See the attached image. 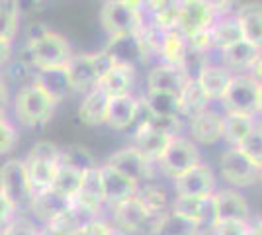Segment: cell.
I'll return each mask as SVG.
<instances>
[{"mask_svg": "<svg viewBox=\"0 0 262 235\" xmlns=\"http://www.w3.org/2000/svg\"><path fill=\"white\" fill-rule=\"evenodd\" d=\"M110 96L100 89H92L84 92L82 102L78 106V118L84 125H104L108 120Z\"/></svg>", "mask_w": 262, "mask_h": 235, "instance_id": "7402d4cb", "label": "cell"}, {"mask_svg": "<svg viewBox=\"0 0 262 235\" xmlns=\"http://www.w3.org/2000/svg\"><path fill=\"white\" fill-rule=\"evenodd\" d=\"M221 104L225 112H243L254 114L258 112V82L249 73H237L229 80V87L225 90Z\"/></svg>", "mask_w": 262, "mask_h": 235, "instance_id": "52a82bcc", "label": "cell"}, {"mask_svg": "<svg viewBox=\"0 0 262 235\" xmlns=\"http://www.w3.org/2000/svg\"><path fill=\"white\" fill-rule=\"evenodd\" d=\"M57 102L33 82L18 90L14 98V116L24 127H41L53 118Z\"/></svg>", "mask_w": 262, "mask_h": 235, "instance_id": "7a4b0ae2", "label": "cell"}, {"mask_svg": "<svg viewBox=\"0 0 262 235\" xmlns=\"http://www.w3.org/2000/svg\"><path fill=\"white\" fill-rule=\"evenodd\" d=\"M209 41H211V49H227L229 45L237 44L243 39L241 35V26L235 14H225V16H217L213 24L208 30Z\"/></svg>", "mask_w": 262, "mask_h": 235, "instance_id": "4316f807", "label": "cell"}, {"mask_svg": "<svg viewBox=\"0 0 262 235\" xmlns=\"http://www.w3.org/2000/svg\"><path fill=\"white\" fill-rule=\"evenodd\" d=\"M192 78L182 65L172 63H159L147 75V90H168L178 92L186 84V80Z\"/></svg>", "mask_w": 262, "mask_h": 235, "instance_id": "ffe728a7", "label": "cell"}, {"mask_svg": "<svg viewBox=\"0 0 262 235\" xmlns=\"http://www.w3.org/2000/svg\"><path fill=\"white\" fill-rule=\"evenodd\" d=\"M188 130H190L194 143L215 145L217 141L223 139V116L211 108H206L190 118Z\"/></svg>", "mask_w": 262, "mask_h": 235, "instance_id": "2e32d148", "label": "cell"}, {"mask_svg": "<svg viewBox=\"0 0 262 235\" xmlns=\"http://www.w3.org/2000/svg\"><path fill=\"white\" fill-rule=\"evenodd\" d=\"M77 224L71 220L69 212L61 218H57L49 224H43V227L39 229V235H75L77 233Z\"/></svg>", "mask_w": 262, "mask_h": 235, "instance_id": "60d3db41", "label": "cell"}, {"mask_svg": "<svg viewBox=\"0 0 262 235\" xmlns=\"http://www.w3.org/2000/svg\"><path fill=\"white\" fill-rule=\"evenodd\" d=\"M217 179L211 167L200 163L174 179L176 196H213Z\"/></svg>", "mask_w": 262, "mask_h": 235, "instance_id": "7c38bea8", "label": "cell"}, {"mask_svg": "<svg viewBox=\"0 0 262 235\" xmlns=\"http://www.w3.org/2000/svg\"><path fill=\"white\" fill-rule=\"evenodd\" d=\"M186 53H188V47H186L184 35L178 34L176 30L163 32V39H161V47H159V57L163 59V63L182 65Z\"/></svg>", "mask_w": 262, "mask_h": 235, "instance_id": "d590c367", "label": "cell"}, {"mask_svg": "<svg viewBox=\"0 0 262 235\" xmlns=\"http://www.w3.org/2000/svg\"><path fill=\"white\" fill-rule=\"evenodd\" d=\"M100 22L110 37L135 35L143 30L145 16L139 10L127 6L123 0H106L100 12Z\"/></svg>", "mask_w": 262, "mask_h": 235, "instance_id": "5b68a950", "label": "cell"}, {"mask_svg": "<svg viewBox=\"0 0 262 235\" xmlns=\"http://www.w3.org/2000/svg\"><path fill=\"white\" fill-rule=\"evenodd\" d=\"M100 179H102L104 198H106L108 206H114L118 202H123L131 196H135L137 188H139V182H135L127 175H123L118 168L110 167V165L100 167Z\"/></svg>", "mask_w": 262, "mask_h": 235, "instance_id": "e0dca14e", "label": "cell"}, {"mask_svg": "<svg viewBox=\"0 0 262 235\" xmlns=\"http://www.w3.org/2000/svg\"><path fill=\"white\" fill-rule=\"evenodd\" d=\"M147 227H149L151 235H196L202 225L186 220L172 210H166L159 216L149 218Z\"/></svg>", "mask_w": 262, "mask_h": 235, "instance_id": "cb8c5ba5", "label": "cell"}, {"mask_svg": "<svg viewBox=\"0 0 262 235\" xmlns=\"http://www.w3.org/2000/svg\"><path fill=\"white\" fill-rule=\"evenodd\" d=\"M170 210L186 220L202 225L211 213V196H176Z\"/></svg>", "mask_w": 262, "mask_h": 235, "instance_id": "f1b7e54d", "label": "cell"}, {"mask_svg": "<svg viewBox=\"0 0 262 235\" xmlns=\"http://www.w3.org/2000/svg\"><path fill=\"white\" fill-rule=\"evenodd\" d=\"M237 149H239L241 153L247 157L256 168L262 167V123H256V125H254V130L243 139V143H241Z\"/></svg>", "mask_w": 262, "mask_h": 235, "instance_id": "f35d334b", "label": "cell"}, {"mask_svg": "<svg viewBox=\"0 0 262 235\" xmlns=\"http://www.w3.org/2000/svg\"><path fill=\"white\" fill-rule=\"evenodd\" d=\"M178 100H180V114L188 116V118H192L194 114L206 110L209 106V102H211L194 77L188 78L184 87L178 90Z\"/></svg>", "mask_w": 262, "mask_h": 235, "instance_id": "1f68e13d", "label": "cell"}, {"mask_svg": "<svg viewBox=\"0 0 262 235\" xmlns=\"http://www.w3.org/2000/svg\"><path fill=\"white\" fill-rule=\"evenodd\" d=\"M145 104L149 106V110L153 116H174L180 118V100H178V92H168V90H147V94L143 96Z\"/></svg>", "mask_w": 262, "mask_h": 235, "instance_id": "836d02e7", "label": "cell"}, {"mask_svg": "<svg viewBox=\"0 0 262 235\" xmlns=\"http://www.w3.org/2000/svg\"><path fill=\"white\" fill-rule=\"evenodd\" d=\"M37 235H39V231H37Z\"/></svg>", "mask_w": 262, "mask_h": 235, "instance_id": "91938a15", "label": "cell"}, {"mask_svg": "<svg viewBox=\"0 0 262 235\" xmlns=\"http://www.w3.org/2000/svg\"><path fill=\"white\" fill-rule=\"evenodd\" d=\"M231 77H233V73L223 65H206L200 69V73L194 78L200 82V87L204 89L209 100L219 102L229 87Z\"/></svg>", "mask_w": 262, "mask_h": 235, "instance_id": "484cf974", "label": "cell"}, {"mask_svg": "<svg viewBox=\"0 0 262 235\" xmlns=\"http://www.w3.org/2000/svg\"><path fill=\"white\" fill-rule=\"evenodd\" d=\"M24 165L28 170L33 194L47 190L53 186L57 168L61 165V147L49 141H39L30 149V153L24 159Z\"/></svg>", "mask_w": 262, "mask_h": 235, "instance_id": "3957f363", "label": "cell"}, {"mask_svg": "<svg viewBox=\"0 0 262 235\" xmlns=\"http://www.w3.org/2000/svg\"><path fill=\"white\" fill-rule=\"evenodd\" d=\"M104 51L108 53L114 63H125V65H133L135 67V63L145 61V53H143V44L139 34L110 37V41L104 47Z\"/></svg>", "mask_w": 262, "mask_h": 235, "instance_id": "44dd1931", "label": "cell"}, {"mask_svg": "<svg viewBox=\"0 0 262 235\" xmlns=\"http://www.w3.org/2000/svg\"><path fill=\"white\" fill-rule=\"evenodd\" d=\"M112 208V220H114V227L120 233H135L141 231L143 227L149 224V213L143 208V204L137 200V196H131L127 200L118 202Z\"/></svg>", "mask_w": 262, "mask_h": 235, "instance_id": "5bb4252c", "label": "cell"}, {"mask_svg": "<svg viewBox=\"0 0 262 235\" xmlns=\"http://www.w3.org/2000/svg\"><path fill=\"white\" fill-rule=\"evenodd\" d=\"M32 2H35V4H37V2H41V0H32Z\"/></svg>", "mask_w": 262, "mask_h": 235, "instance_id": "6f0895ef", "label": "cell"}, {"mask_svg": "<svg viewBox=\"0 0 262 235\" xmlns=\"http://www.w3.org/2000/svg\"><path fill=\"white\" fill-rule=\"evenodd\" d=\"M137 104L139 100H135L133 96H116L110 98L108 106V123L112 130L116 132H125L133 127L135 123V116H137Z\"/></svg>", "mask_w": 262, "mask_h": 235, "instance_id": "83f0119b", "label": "cell"}, {"mask_svg": "<svg viewBox=\"0 0 262 235\" xmlns=\"http://www.w3.org/2000/svg\"><path fill=\"white\" fill-rule=\"evenodd\" d=\"M10 57H12V44H8V41H2V39H0V69L8 65Z\"/></svg>", "mask_w": 262, "mask_h": 235, "instance_id": "681fc988", "label": "cell"}, {"mask_svg": "<svg viewBox=\"0 0 262 235\" xmlns=\"http://www.w3.org/2000/svg\"><path fill=\"white\" fill-rule=\"evenodd\" d=\"M260 53V49H256L254 45H251L249 41L241 39L237 44L229 45L227 49L221 51V61L223 67H227L229 71H249L252 65V61L256 59V55Z\"/></svg>", "mask_w": 262, "mask_h": 235, "instance_id": "4dcf8cb0", "label": "cell"}, {"mask_svg": "<svg viewBox=\"0 0 262 235\" xmlns=\"http://www.w3.org/2000/svg\"><path fill=\"white\" fill-rule=\"evenodd\" d=\"M219 173L225 182L237 188L252 186L258 180V168L252 165L237 147H229L219 157Z\"/></svg>", "mask_w": 262, "mask_h": 235, "instance_id": "9c48e42d", "label": "cell"}, {"mask_svg": "<svg viewBox=\"0 0 262 235\" xmlns=\"http://www.w3.org/2000/svg\"><path fill=\"white\" fill-rule=\"evenodd\" d=\"M133 84H135V67L125 63H112L96 82V89L106 92L110 98H116V96H131Z\"/></svg>", "mask_w": 262, "mask_h": 235, "instance_id": "ac0fdd59", "label": "cell"}, {"mask_svg": "<svg viewBox=\"0 0 262 235\" xmlns=\"http://www.w3.org/2000/svg\"><path fill=\"white\" fill-rule=\"evenodd\" d=\"M69 208H71V198H67L65 194L53 190V188L35 192L28 204V210L41 224H49L57 218L65 216L69 212Z\"/></svg>", "mask_w": 262, "mask_h": 235, "instance_id": "9a60e30c", "label": "cell"}, {"mask_svg": "<svg viewBox=\"0 0 262 235\" xmlns=\"http://www.w3.org/2000/svg\"><path fill=\"white\" fill-rule=\"evenodd\" d=\"M200 163H202V155H200V149H198L196 143L188 137L176 135L170 139L164 155L159 159L157 165L163 170L164 177L174 180L176 177L184 175L186 170H190Z\"/></svg>", "mask_w": 262, "mask_h": 235, "instance_id": "8992f818", "label": "cell"}, {"mask_svg": "<svg viewBox=\"0 0 262 235\" xmlns=\"http://www.w3.org/2000/svg\"><path fill=\"white\" fill-rule=\"evenodd\" d=\"M245 41L262 51V2H247L235 12Z\"/></svg>", "mask_w": 262, "mask_h": 235, "instance_id": "603a6c76", "label": "cell"}, {"mask_svg": "<svg viewBox=\"0 0 262 235\" xmlns=\"http://www.w3.org/2000/svg\"><path fill=\"white\" fill-rule=\"evenodd\" d=\"M14 218H18V208L0 192V233L6 229V225L10 224Z\"/></svg>", "mask_w": 262, "mask_h": 235, "instance_id": "bcb514c9", "label": "cell"}, {"mask_svg": "<svg viewBox=\"0 0 262 235\" xmlns=\"http://www.w3.org/2000/svg\"><path fill=\"white\" fill-rule=\"evenodd\" d=\"M112 63L114 61L104 49L98 53L73 55L65 65L73 92H88V90L96 89V82L108 71Z\"/></svg>", "mask_w": 262, "mask_h": 235, "instance_id": "277c9868", "label": "cell"}, {"mask_svg": "<svg viewBox=\"0 0 262 235\" xmlns=\"http://www.w3.org/2000/svg\"><path fill=\"white\" fill-rule=\"evenodd\" d=\"M32 82L35 87L43 90L47 96H51L57 104L65 98L67 94L73 92L71 80H69V73L67 67H47V69H35Z\"/></svg>", "mask_w": 262, "mask_h": 235, "instance_id": "d6986e66", "label": "cell"}, {"mask_svg": "<svg viewBox=\"0 0 262 235\" xmlns=\"http://www.w3.org/2000/svg\"><path fill=\"white\" fill-rule=\"evenodd\" d=\"M247 235H252V233H251V231H249V233H247Z\"/></svg>", "mask_w": 262, "mask_h": 235, "instance_id": "680465c9", "label": "cell"}, {"mask_svg": "<svg viewBox=\"0 0 262 235\" xmlns=\"http://www.w3.org/2000/svg\"><path fill=\"white\" fill-rule=\"evenodd\" d=\"M256 125L252 114L243 112H225L223 116V139L231 147H239L243 139L251 134Z\"/></svg>", "mask_w": 262, "mask_h": 235, "instance_id": "f546056e", "label": "cell"}, {"mask_svg": "<svg viewBox=\"0 0 262 235\" xmlns=\"http://www.w3.org/2000/svg\"><path fill=\"white\" fill-rule=\"evenodd\" d=\"M249 222L243 220H217L211 222V235H247Z\"/></svg>", "mask_w": 262, "mask_h": 235, "instance_id": "b9f144b4", "label": "cell"}, {"mask_svg": "<svg viewBox=\"0 0 262 235\" xmlns=\"http://www.w3.org/2000/svg\"><path fill=\"white\" fill-rule=\"evenodd\" d=\"M106 165L118 168L120 173L127 175L129 179H133L139 184L147 182V180H153L155 177V163H151L147 157L139 153L133 145L123 147L120 151H116L114 155H110Z\"/></svg>", "mask_w": 262, "mask_h": 235, "instance_id": "8fae6325", "label": "cell"}, {"mask_svg": "<svg viewBox=\"0 0 262 235\" xmlns=\"http://www.w3.org/2000/svg\"><path fill=\"white\" fill-rule=\"evenodd\" d=\"M22 2L20 0H0V39L14 44L20 32Z\"/></svg>", "mask_w": 262, "mask_h": 235, "instance_id": "d6a6232c", "label": "cell"}, {"mask_svg": "<svg viewBox=\"0 0 262 235\" xmlns=\"http://www.w3.org/2000/svg\"><path fill=\"white\" fill-rule=\"evenodd\" d=\"M61 163H63V165H69V167H73V168H78V170H82V173L98 167L94 155L88 151L86 147H82V145L63 147V149H61Z\"/></svg>", "mask_w": 262, "mask_h": 235, "instance_id": "74e56055", "label": "cell"}, {"mask_svg": "<svg viewBox=\"0 0 262 235\" xmlns=\"http://www.w3.org/2000/svg\"><path fill=\"white\" fill-rule=\"evenodd\" d=\"M82 179H84V173H82V170L61 163L59 168H57V175H55L53 186H51V188L57 192H61V194H65L67 198L73 200V198L77 196V192L80 190Z\"/></svg>", "mask_w": 262, "mask_h": 235, "instance_id": "8d00e7d4", "label": "cell"}, {"mask_svg": "<svg viewBox=\"0 0 262 235\" xmlns=\"http://www.w3.org/2000/svg\"><path fill=\"white\" fill-rule=\"evenodd\" d=\"M247 73H249V75H251V77L254 78L258 84H260V82H262V51L258 53V55H256V59L252 61L251 69H249Z\"/></svg>", "mask_w": 262, "mask_h": 235, "instance_id": "c3c4849f", "label": "cell"}, {"mask_svg": "<svg viewBox=\"0 0 262 235\" xmlns=\"http://www.w3.org/2000/svg\"><path fill=\"white\" fill-rule=\"evenodd\" d=\"M135 196H137V200L141 202L143 208L147 210V213L151 218L166 212V208H168V194H166V190H164L163 186H159L155 182L139 184Z\"/></svg>", "mask_w": 262, "mask_h": 235, "instance_id": "e575fe53", "label": "cell"}, {"mask_svg": "<svg viewBox=\"0 0 262 235\" xmlns=\"http://www.w3.org/2000/svg\"><path fill=\"white\" fill-rule=\"evenodd\" d=\"M18 130L14 127V123L6 118V112L0 114V155L10 153L14 147L18 145Z\"/></svg>", "mask_w": 262, "mask_h": 235, "instance_id": "ab89813d", "label": "cell"}, {"mask_svg": "<svg viewBox=\"0 0 262 235\" xmlns=\"http://www.w3.org/2000/svg\"><path fill=\"white\" fill-rule=\"evenodd\" d=\"M114 235H125V233H120V231H116V233H114Z\"/></svg>", "mask_w": 262, "mask_h": 235, "instance_id": "9f6ffc18", "label": "cell"}, {"mask_svg": "<svg viewBox=\"0 0 262 235\" xmlns=\"http://www.w3.org/2000/svg\"><path fill=\"white\" fill-rule=\"evenodd\" d=\"M258 112H262V82L258 84Z\"/></svg>", "mask_w": 262, "mask_h": 235, "instance_id": "f5cc1de1", "label": "cell"}, {"mask_svg": "<svg viewBox=\"0 0 262 235\" xmlns=\"http://www.w3.org/2000/svg\"><path fill=\"white\" fill-rule=\"evenodd\" d=\"M249 231H251L252 235H262V216L260 218H254V220H251L249 222Z\"/></svg>", "mask_w": 262, "mask_h": 235, "instance_id": "816d5d0a", "label": "cell"}, {"mask_svg": "<svg viewBox=\"0 0 262 235\" xmlns=\"http://www.w3.org/2000/svg\"><path fill=\"white\" fill-rule=\"evenodd\" d=\"M170 139H172V135L163 134V132L153 130V127L147 125V127H141V130H135L133 147L147 157L151 163H159V159L164 155Z\"/></svg>", "mask_w": 262, "mask_h": 235, "instance_id": "d4e9b609", "label": "cell"}, {"mask_svg": "<svg viewBox=\"0 0 262 235\" xmlns=\"http://www.w3.org/2000/svg\"><path fill=\"white\" fill-rule=\"evenodd\" d=\"M258 180H260V182H262V167L258 168Z\"/></svg>", "mask_w": 262, "mask_h": 235, "instance_id": "11a10c76", "label": "cell"}, {"mask_svg": "<svg viewBox=\"0 0 262 235\" xmlns=\"http://www.w3.org/2000/svg\"><path fill=\"white\" fill-rule=\"evenodd\" d=\"M0 192L8 198V200L20 210L28 208V204L32 200L33 190L30 179H28V170L24 165V159H10L0 167Z\"/></svg>", "mask_w": 262, "mask_h": 235, "instance_id": "ba28073f", "label": "cell"}, {"mask_svg": "<svg viewBox=\"0 0 262 235\" xmlns=\"http://www.w3.org/2000/svg\"><path fill=\"white\" fill-rule=\"evenodd\" d=\"M211 222L217 220H243L251 222V206L245 196L233 188H221L211 196Z\"/></svg>", "mask_w": 262, "mask_h": 235, "instance_id": "4fadbf2b", "label": "cell"}, {"mask_svg": "<svg viewBox=\"0 0 262 235\" xmlns=\"http://www.w3.org/2000/svg\"><path fill=\"white\" fill-rule=\"evenodd\" d=\"M176 6H178L176 32L184 37L209 30V26L217 18L213 10L202 0H178Z\"/></svg>", "mask_w": 262, "mask_h": 235, "instance_id": "30bf717a", "label": "cell"}, {"mask_svg": "<svg viewBox=\"0 0 262 235\" xmlns=\"http://www.w3.org/2000/svg\"><path fill=\"white\" fill-rule=\"evenodd\" d=\"M73 57L71 44L67 37L49 30L43 24H33L28 32L26 61L33 69L63 67Z\"/></svg>", "mask_w": 262, "mask_h": 235, "instance_id": "6da1fadb", "label": "cell"}, {"mask_svg": "<svg viewBox=\"0 0 262 235\" xmlns=\"http://www.w3.org/2000/svg\"><path fill=\"white\" fill-rule=\"evenodd\" d=\"M196 235H211V231H209V233H208V231H204V229H200V231H198Z\"/></svg>", "mask_w": 262, "mask_h": 235, "instance_id": "db71d44e", "label": "cell"}, {"mask_svg": "<svg viewBox=\"0 0 262 235\" xmlns=\"http://www.w3.org/2000/svg\"><path fill=\"white\" fill-rule=\"evenodd\" d=\"M8 100H10L8 82H6V78L0 75V108H4V110H6V106H8Z\"/></svg>", "mask_w": 262, "mask_h": 235, "instance_id": "f907efd6", "label": "cell"}, {"mask_svg": "<svg viewBox=\"0 0 262 235\" xmlns=\"http://www.w3.org/2000/svg\"><path fill=\"white\" fill-rule=\"evenodd\" d=\"M37 227L26 218H14L0 235H37Z\"/></svg>", "mask_w": 262, "mask_h": 235, "instance_id": "f6af8a7d", "label": "cell"}, {"mask_svg": "<svg viewBox=\"0 0 262 235\" xmlns=\"http://www.w3.org/2000/svg\"><path fill=\"white\" fill-rule=\"evenodd\" d=\"M114 233H116V227L114 225L96 218V220H92L88 224L80 225L75 235H114Z\"/></svg>", "mask_w": 262, "mask_h": 235, "instance_id": "ee69618b", "label": "cell"}, {"mask_svg": "<svg viewBox=\"0 0 262 235\" xmlns=\"http://www.w3.org/2000/svg\"><path fill=\"white\" fill-rule=\"evenodd\" d=\"M202 2H206L209 8L213 10L215 16H225V14H231L233 4H235V0H202Z\"/></svg>", "mask_w": 262, "mask_h": 235, "instance_id": "7dc6e473", "label": "cell"}, {"mask_svg": "<svg viewBox=\"0 0 262 235\" xmlns=\"http://www.w3.org/2000/svg\"><path fill=\"white\" fill-rule=\"evenodd\" d=\"M149 127L176 137V135H180L182 122H180V118H174V116H153L149 122Z\"/></svg>", "mask_w": 262, "mask_h": 235, "instance_id": "7bdbcfd3", "label": "cell"}]
</instances>
